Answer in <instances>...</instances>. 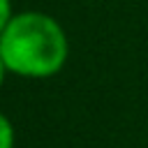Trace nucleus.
Returning a JSON list of instances; mask_svg holds the SVG:
<instances>
[{
	"label": "nucleus",
	"mask_w": 148,
	"mask_h": 148,
	"mask_svg": "<svg viewBox=\"0 0 148 148\" xmlns=\"http://www.w3.org/2000/svg\"><path fill=\"white\" fill-rule=\"evenodd\" d=\"M0 148H14V127L7 116L0 113Z\"/></svg>",
	"instance_id": "2"
},
{
	"label": "nucleus",
	"mask_w": 148,
	"mask_h": 148,
	"mask_svg": "<svg viewBox=\"0 0 148 148\" xmlns=\"http://www.w3.org/2000/svg\"><path fill=\"white\" fill-rule=\"evenodd\" d=\"M9 74V69H7V65H5V60H2V56H0V88H2V83H5V76Z\"/></svg>",
	"instance_id": "4"
},
{
	"label": "nucleus",
	"mask_w": 148,
	"mask_h": 148,
	"mask_svg": "<svg viewBox=\"0 0 148 148\" xmlns=\"http://www.w3.org/2000/svg\"><path fill=\"white\" fill-rule=\"evenodd\" d=\"M69 44L62 25L44 12H18L0 35V56L12 74L49 79L67 60Z\"/></svg>",
	"instance_id": "1"
},
{
	"label": "nucleus",
	"mask_w": 148,
	"mask_h": 148,
	"mask_svg": "<svg viewBox=\"0 0 148 148\" xmlns=\"http://www.w3.org/2000/svg\"><path fill=\"white\" fill-rule=\"evenodd\" d=\"M14 12H12V0H0V35L7 28V23L12 21Z\"/></svg>",
	"instance_id": "3"
}]
</instances>
